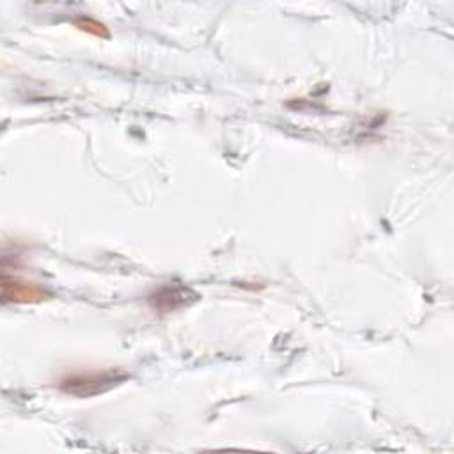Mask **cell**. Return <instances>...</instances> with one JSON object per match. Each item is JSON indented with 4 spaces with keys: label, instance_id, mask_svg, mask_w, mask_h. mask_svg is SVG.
Segmentation results:
<instances>
[{
    "label": "cell",
    "instance_id": "1",
    "mask_svg": "<svg viewBox=\"0 0 454 454\" xmlns=\"http://www.w3.org/2000/svg\"><path fill=\"white\" fill-rule=\"evenodd\" d=\"M128 378L126 372L119 369L106 371H92V372H78L69 374L60 380V390L76 397H92L96 394H103L117 385H121Z\"/></svg>",
    "mask_w": 454,
    "mask_h": 454
},
{
    "label": "cell",
    "instance_id": "2",
    "mask_svg": "<svg viewBox=\"0 0 454 454\" xmlns=\"http://www.w3.org/2000/svg\"><path fill=\"white\" fill-rule=\"evenodd\" d=\"M188 296H197L195 293H192L188 287H183V286H165L161 287L160 291H156L149 301L154 309H160V310H176L183 305H186V298Z\"/></svg>",
    "mask_w": 454,
    "mask_h": 454
}]
</instances>
